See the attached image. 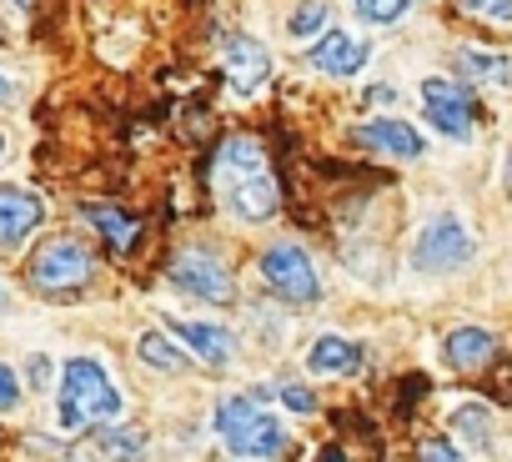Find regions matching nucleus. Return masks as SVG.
<instances>
[{
  "instance_id": "31",
  "label": "nucleus",
  "mask_w": 512,
  "mask_h": 462,
  "mask_svg": "<svg viewBox=\"0 0 512 462\" xmlns=\"http://www.w3.org/2000/svg\"><path fill=\"white\" fill-rule=\"evenodd\" d=\"M0 151H6V141H0Z\"/></svg>"
},
{
  "instance_id": "14",
  "label": "nucleus",
  "mask_w": 512,
  "mask_h": 462,
  "mask_svg": "<svg viewBox=\"0 0 512 462\" xmlns=\"http://www.w3.org/2000/svg\"><path fill=\"white\" fill-rule=\"evenodd\" d=\"M307 367L322 372V377H347V372L362 367V347L347 342V337H317L307 347Z\"/></svg>"
},
{
  "instance_id": "7",
  "label": "nucleus",
  "mask_w": 512,
  "mask_h": 462,
  "mask_svg": "<svg viewBox=\"0 0 512 462\" xmlns=\"http://www.w3.org/2000/svg\"><path fill=\"white\" fill-rule=\"evenodd\" d=\"M171 287H181L201 302H231V272L206 247H191L171 262Z\"/></svg>"
},
{
  "instance_id": "21",
  "label": "nucleus",
  "mask_w": 512,
  "mask_h": 462,
  "mask_svg": "<svg viewBox=\"0 0 512 462\" xmlns=\"http://www.w3.org/2000/svg\"><path fill=\"white\" fill-rule=\"evenodd\" d=\"M322 26H327V6H322V0H307V6H297V11H292V21H287V31H292V36H302V41H307V36H317Z\"/></svg>"
},
{
  "instance_id": "2",
  "label": "nucleus",
  "mask_w": 512,
  "mask_h": 462,
  "mask_svg": "<svg viewBox=\"0 0 512 462\" xmlns=\"http://www.w3.org/2000/svg\"><path fill=\"white\" fill-rule=\"evenodd\" d=\"M121 417V392L106 377V367L96 357H71L61 372V432H86L96 422H116Z\"/></svg>"
},
{
  "instance_id": "12",
  "label": "nucleus",
  "mask_w": 512,
  "mask_h": 462,
  "mask_svg": "<svg viewBox=\"0 0 512 462\" xmlns=\"http://www.w3.org/2000/svg\"><path fill=\"white\" fill-rule=\"evenodd\" d=\"M226 76H231V86L236 91H256L267 81V71H272V56H267V46L262 41H251V36H236V41H226Z\"/></svg>"
},
{
  "instance_id": "16",
  "label": "nucleus",
  "mask_w": 512,
  "mask_h": 462,
  "mask_svg": "<svg viewBox=\"0 0 512 462\" xmlns=\"http://www.w3.org/2000/svg\"><path fill=\"white\" fill-rule=\"evenodd\" d=\"M482 357H492V332L487 327H452L447 332V362L452 367H477Z\"/></svg>"
},
{
  "instance_id": "13",
  "label": "nucleus",
  "mask_w": 512,
  "mask_h": 462,
  "mask_svg": "<svg viewBox=\"0 0 512 462\" xmlns=\"http://www.w3.org/2000/svg\"><path fill=\"white\" fill-rule=\"evenodd\" d=\"M176 337H181L206 367H216V372L236 357V337H231V327H221V322H176Z\"/></svg>"
},
{
  "instance_id": "17",
  "label": "nucleus",
  "mask_w": 512,
  "mask_h": 462,
  "mask_svg": "<svg viewBox=\"0 0 512 462\" xmlns=\"http://www.w3.org/2000/svg\"><path fill=\"white\" fill-rule=\"evenodd\" d=\"M86 221H91V226L101 231V237H106L111 247H121V252H126L131 242H136V221H131V216H126L121 206H106V201H91V206H86Z\"/></svg>"
},
{
  "instance_id": "8",
  "label": "nucleus",
  "mask_w": 512,
  "mask_h": 462,
  "mask_svg": "<svg viewBox=\"0 0 512 462\" xmlns=\"http://www.w3.org/2000/svg\"><path fill=\"white\" fill-rule=\"evenodd\" d=\"M422 106H427V116H432V126L442 136H452V141H467L472 136V101H467L462 86L432 76V81H422Z\"/></svg>"
},
{
  "instance_id": "11",
  "label": "nucleus",
  "mask_w": 512,
  "mask_h": 462,
  "mask_svg": "<svg viewBox=\"0 0 512 462\" xmlns=\"http://www.w3.org/2000/svg\"><path fill=\"white\" fill-rule=\"evenodd\" d=\"M357 141H362V146H372V151L402 156V161H417V156H422V136H417V126H407L402 116L362 121V126H357Z\"/></svg>"
},
{
  "instance_id": "30",
  "label": "nucleus",
  "mask_w": 512,
  "mask_h": 462,
  "mask_svg": "<svg viewBox=\"0 0 512 462\" xmlns=\"http://www.w3.org/2000/svg\"><path fill=\"white\" fill-rule=\"evenodd\" d=\"M507 186H512V156H507Z\"/></svg>"
},
{
  "instance_id": "1",
  "label": "nucleus",
  "mask_w": 512,
  "mask_h": 462,
  "mask_svg": "<svg viewBox=\"0 0 512 462\" xmlns=\"http://www.w3.org/2000/svg\"><path fill=\"white\" fill-rule=\"evenodd\" d=\"M216 186H221L226 211L241 216V221H267V216H277L282 191H277V181H272L262 151H256V141H246V136H236V141L221 146V156H216Z\"/></svg>"
},
{
  "instance_id": "25",
  "label": "nucleus",
  "mask_w": 512,
  "mask_h": 462,
  "mask_svg": "<svg viewBox=\"0 0 512 462\" xmlns=\"http://www.w3.org/2000/svg\"><path fill=\"white\" fill-rule=\"evenodd\" d=\"M467 11H477L487 21H512V0H467Z\"/></svg>"
},
{
  "instance_id": "26",
  "label": "nucleus",
  "mask_w": 512,
  "mask_h": 462,
  "mask_svg": "<svg viewBox=\"0 0 512 462\" xmlns=\"http://www.w3.org/2000/svg\"><path fill=\"white\" fill-rule=\"evenodd\" d=\"M16 397H21L16 372H11V367H0V407H16Z\"/></svg>"
},
{
  "instance_id": "10",
  "label": "nucleus",
  "mask_w": 512,
  "mask_h": 462,
  "mask_svg": "<svg viewBox=\"0 0 512 462\" xmlns=\"http://www.w3.org/2000/svg\"><path fill=\"white\" fill-rule=\"evenodd\" d=\"M307 61H312L322 76H357V71L372 61V46L357 41V36H347V31H327L322 41H312Z\"/></svg>"
},
{
  "instance_id": "27",
  "label": "nucleus",
  "mask_w": 512,
  "mask_h": 462,
  "mask_svg": "<svg viewBox=\"0 0 512 462\" xmlns=\"http://www.w3.org/2000/svg\"><path fill=\"white\" fill-rule=\"evenodd\" d=\"M31 387H51V357H31Z\"/></svg>"
},
{
  "instance_id": "29",
  "label": "nucleus",
  "mask_w": 512,
  "mask_h": 462,
  "mask_svg": "<svg viewBox=\"0 0 512 462\" xmlns=\"http://www.w3.org/2000/svg\"><path fill=\"white\" fill-rule=\"evenodd\" d=\"M322 462H342V452H337V447H332V452H327V457H322Z\"/></svg>"
},
{
  "instance_id": "4",
  "label": "nucleus",
  "mask_w": 512,
  "mask_h": 462,
  "mask_svg": "<svg viewBox=\"0 0 512 462\" xmlns=\"http://www.w3.org/2000/svg\"><path fill=\"white\" fill-rule=\"evenodd\" d=\"M472 231L462 226L457 211H437L422 231H417V242H412V262L417 272H457L472 262Z\"/></svg>"
},
{
  "instance_id": "20",
  "label": "nucleus",
  "mask_w": 512,
  "mask_h": 462,
  "mask_svg": "<svg viewBox=\"0 0 512 462\" xmlns=\"http://www.w3.org/2000/svg\"><path fill=\"white\" fill-rule=\"evenodd\" d=\"M101 457H111V462H131V457H141V432L136 427H121V432H101Z\"/></svg>"
},
{
  "instance_id": "15",
  "label": "nucleus",
  "mask_w": 512,
  "mask_h": 462,
  "mask_svg": "<svg viewBox=\"0 0 512 462\" xmlns=\"http://www.w3.org/2000/svg\"><path fill=\"white\" fill-rule=\"evenodd\" d=\"M457 71L477 86H492V91H507L512 86V61L507 56H492V51H457Z\"/></svg>"
},
{
  "instance_id": "23",
  "label": "nucleus",
  "mask_w": 512,
  "mask_h": 462,
  "mask_svg": "<svg viewBox=\"0 0 512 462\" xmlns=\"http://www.w3.org/2000/svg\"><path fill=\"white\" fill-rule=\"evenodd\" d=\"M417 462H462V457H457V447H452L447 437H427V442L417 447Z\"/></svg>"
},
{
  "instance_id": "9",
  "label": "nucleus",
  "mask_w": 512,
  "mask_h": 462,
  "mask_svg": "<svg viewBox=\"0 0 512 462\" xmlns=\"http://www.w3.org/2000/svg\"><path fill=\"white\" fill-rule=\"evenodd\" d=\"M46 206L26 186H0V247H21L31 231L41 226Z\"/></svg>"
},
{
  "instance_id": "3",
  "label": "nucleus",
  "mask_w": 512,
  "mask_h": 462,
  "mask_svg": "<svg viewBox=\"0 0 512 462\" xmlns=\"http://www.w3.org/2000/svg\"><path fill=\"white\" fill-rule=\"evenodd\" d=\"M211 427L231 457H282L287 452V427L256 397H221Z\"/></svg>"
},
{
  "instance_id": "28",
  "label": "nucleus",
  "mask_w": 512,
  "mask_h": 462,
  "mask_svg": "<svg viewBox=\"0 0 512 462\" xmlns=\"http://www.w3.org/2000/svg\"><path fill=\"white\" fill-rule=\"evenodd\" d=\"M11 101H16V86H11L6 71H0V106H11Z\"/></svg>"
},
{
  "instance_id": "18",
  "label": "nucleus",
  "mask_w": 512,
  "mask_h": 462,
  "mask_svg": "<svg viewBox=\"0 0 512 462\" xmlns=\"http://www.w3.org/2000/svg\"><path fill=\"white\" fill-rule=\"evenodd\" d=\"M136 352H141L146 367H161V372H181V367H186V352H181L171 337H161V332H146V337L136 342Z\"/></svg>"
},
{
  "instance_id": "6",
  "label": "nucleus",
  "mask_w": 512,
  "mask_h": 462,
  "mask_svg": "<svg viewBox=\"0 0 512 462\" xmlns=\"http://www.w3.org/2000/svg\"><path fill=\"white\" fill-rule=\"evenodd\" d=\"M91 277V252L81 242H46L31 257V287L36 292H76Z\"/></svg>"
},
{
  "instance_id": "19",
  "label": "nucleus",
  "mask_w": 512,
  "mask_h": 462,
  "mask_svg": "<svg viewBox=\"0 0 512 462\" xmlns=\"http://www.w3.org/2000/svg\"><path fill=\"white\" fill-rule=\"evenodd\" d=\"M352 11L367 21V26H397L407 16V0H352Z\"/></svg>"
},
{
  "instance_id": "24",
  "label": "nucleus",
  "mask_w": 512,
  "mask_h": 462,
  "mask_svg": "<svg viewBox=\"0 0 512 462\" xmlns=\"http://www.w3.org/2000/svg\"><path fill=\"white\" fill-rule=\"evenodd\" d=\"M277 397L292 407V412H317V397L307 392V387H297V382H287V387H277Z\"/></svg>"
},
{
  "instance_id": "22",
  "label": "nucleus",
  "mask_w": 512,
  "mask_h": 462,
  "mask_svg": "<svg viewBox=\"0 0 512 462\" xmlns=\"http://www.w3.org/2000/svg\"><path fill=\"white\" fill-rule=\"evenodd\" d=\"M457 427H462V432H467V437H472L477 447H487V442H492L487 412H482V407H472V402H467V407H457Z\"/></svg>"
},
{
  "instance_id": "5",
  "label": "nucleus",
  "mask_w": 512,
  "mask_h": 462,
  "mask_svg": "<svg viewBox=\"0 0 512 462\" xmlns=\"http://www.w3.org/2000/svg\"><path fill=\"white\" fill-rule=\"evenodd\" d=\"M262 277H267V287H272L282 302H297V307H302V302H317V297H322V282H317L312 257H307L302 247H292V242L262 252Z\"/></svg>"
},
{
  "instance_id": "32",
  "label": "nucleus",
  "mask_w": 512,
  "mask_h": 462,
  "mask_svg": "<svg viewBox=\"0 0 512 462\" xmlns=\"http://www.w3.org/2000/svg\"><path fill=\"white\" fill-rule=\"evenodd\" d=\"M21 6H26V0H21Z\"/></svg>"
}]
</instances>
